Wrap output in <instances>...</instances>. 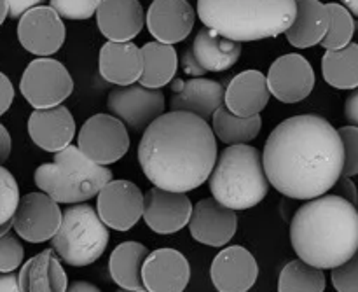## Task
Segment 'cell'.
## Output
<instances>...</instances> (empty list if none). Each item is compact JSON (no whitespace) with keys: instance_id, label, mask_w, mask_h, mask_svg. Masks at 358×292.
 <instances>
[{"instance_id":"4","label":"cell","mask_w":358,"mask_h":292,"mask_svg":"<svg viewBox=\"0 0 358 292\" xmlns=\"http://www.w3.org/2000/svg\"><path fill=\"white\" fill-rule=\"evenodd\" d=\"M296 13L297 0H198L203 25L238 42L278 37Z\"/></svg>"},{"instance_id":"7","label":"cell","mask_w":358,"mask_h":292,"mask_svg":"<svg viewBox=\"0 0 358 292\" xmlns=\"http://www.w3.org/2000/svg\"><path fill=\"white\" fill-rule=\"evenodd\" d=\"M108 240V228L87 203H73L63 210L62 224L51 238L56 254L73 268H84L98 261L103 256Z\"/></svg>"},{"instance_id":"19","label":"cell","mask_w":358,"mask_h":292,"mask_svg":"<svg viewBox=\"0 0 358 292\" xmlns=\"http://www.w3.org/2000/svg\"><path fill=\"white\" fill-rule=\"evenodd\" d=\"M189 280V261L175 249H157L143 261L142 282L149 292H184Z\"/></svg>"},{"instance_id":"11","label":"cell","mask_w":358,"mask_h":292,"mask_svg":"<svg viewBox=\"0 0 358 292\" xmlns=\"http://www.w3.org/2000/svg\"><path fill=\"white\" fill-rule=\"evenodd\" d=\"M241 42L217 34L213 28H201L182 58L184 70L191 76L206 72H226L240 60Z\"/></svg>"},{"instance_id":"5","label":"cell","mask_w":358,"mask_h":292,"mask_svg":"<svg viewBox=\"0 0 358 292\" xmlns=\"http://www.w3.org/2000/svg\"><path fill=\"white\" fill-rule=\"evenodd\" d=\"M208 182L213 198L233 210L259 205L269 191L261 151L248 144H236L222 151Z\"/></svg>"},{"instance_id":"13","label":"cell","mask_w":358,"mask_h":292,"mask_svg":"<svg viewBox=\"0 0 358 292\" xmlns=\"http://www.w3.org/2000/svg\"><path fill=\"white\" fill-rule=\"evenodd\" d=\"M96 196L98 216L112 230H131L143 216V193L133 182L110 181Z\"/></svg>"},{"instance_id":"27","label":"cell","mask_w":358,"mask_h":292,"mask_svg":"<svg viewBox=\"0 0 358 292\" xmlns=\"http://www.w3.org/2000/svg\"><path fill=\"white\" fill-rule=\"evenodd\" d=\"M329 28V13L320 0H297V13L287 28V41L294 48L306 49L320 44Z\"/></svg>"},{"instance_id":"16","label":"cell","mask_w":358,"mask_h":292,"mask_svg":"<svg viewBox=\"0 0 358 292\" xmlns=\"http://www.w3.org/2000/svg\"><path fill=\"white\" fill-rule=\"evenodd\" d=\"M192 203L185 193L154 186L143 195V221L157 235H173L189 224Z\"/></svg>"},{"instance_id":"32","label":"cell","mask_w":358,"mask_h":292,"mask_svg":"<svg viewBox=\"0 0 358 292\" xmlns=\"http://www.w3.org/2000/svg\"><path fill=\"white\" fill-rule=\"evenodd\" d=\"M325 286L324 270L301 259L287 263L278 279V292H324Z\"/></svg>"},{"instance_id":"41","label":"cell","mask_w":358,"mask_h":292,"mask_svg":"<svg viewBox=\"0 0 358 292\" xmlns=\"http://www.w3.org/2000/svg\"><path fill=\"white\" fill-rule=\"evenodd\" d=\"M7 7H9V16L17 20V18L23 16L27 11L34 9V7L41 6L45 0H6Z\"/></svg>"},{"instance_id":"30","label":"cell","mask_w":358,"mask_h":292,"mask_svg":"<svg viewBox=\"0 0 358 292\" xmlns=\"http://www.w3.org/2000/svg\"><path fill=\"white\" fill-rule=\"evenodd\" d=\"M325 83L338 90L358 88V44L350 42L343 49H327L322 58Z\"/></svg>"},{"instance_id":"48","label":"cell","mask_w":358,"mask_h":292,"mask_svg":"<svg viewBox=\"0 0 358 292\" xmlns=\"http://www.w3.org/2000/svg\"><path fill=\"white\" fill-rule=\"evenodd\" d=\"M119 292H149L145 289V287H142V289H135V291H124V289H121Z\"/></svg>"},{"instance_id":"47","label":"cell","mask_w":358,"mask_h":292,"mask_svg":"<svg viewBox=\"0 0 358 292\" xmlns=\"http://www.w3.org/2000/svg\"><path fill=\"white\" fill-rule=\"evenodd\" d=\"M9 16V7H7L6 0H0V25L6 21V18Z\"/></svg>"},{"instance_id":"26","label":"cell","mask_w":358,"mask_h":292,"mask_svg":"<svg viewBox=\"0 0 358 292\" xmlns=\"http://www.w3.org/2000/svg\"><path fill=\"white\" fill-rule=\"evenodd\" d=\"M21 292H66L69 277L52 249L42 251L21 266L17 275Z\"/></svg>"},{"instance_id":"15","label":"cell","mask_w":358,"mask_h":292,"mask_svg":"<svg viewBox=\"0 0 358 292\" xmlns=\"http://www.w3.org/2000/svg\"><path fill=\"white\" fill-rule=\"evenodd\" d=\"M268 88L276 100L297 104L311 95L315 88V70L304 56L297 53L276 58L266 76Z\"/></svg>"},{"instance_id":"34","label":"cell","mask_w":358,"mask_h":292,"mask_svg":"<svg viewBox=\"0 0 358 292\" xmlns=\"http://www.w3.org/2000/svg\"><path fill=\"white\" fill-rule=\"evenodd\" d=\"M20 188L7 168L0 165V237L9 233L13 228V217L20 203Z\"/></svg>"},{"instance_id":"40","label":"cell","mask_w":358,"mask_h":292,"mask_svg":"<svg viewBox=\"0 0 358 292\" xmlns=\"http://www.w3.org/2000/svg\"><path fill=\"white\" fill-rule=\"evenodd\" d=\"M334 188L338 189V196L348 200V202L353 203L355 207L358 205L357 188H355V184L350 181V177H345V175H341V177H339V181L334 184Z\"/></svg>"},{"instance_id":"28","label":"cell","mask_w":358,"mask_h":292,"mask_svg":"<svg viewBox=\"0 0 358 292\" xmlns=\"http://www.w3.org/2000/svg\"><path fill=\"white\" fill-rule=\"evenodd\" d=\"M147 256H149V249L138 242L119 244L108 259L110 279L124 291L142 289V266Z\"/></svg>"},{"instance_id":"45","label":"cell","mask_w":358,"mask_h":292,"mask_svg":"<svg viewBox=\"0 0 358 292\" xmlns=\"http://www.w3.org/2000/svg\"><path fill=\"white\" fill-rule=\"evenodd\" d=\"M66 292H101V291L90 282H76L66 289Z\"/></svg>"},{"instance_id":"18","label":"cell","mask_w":358,"mask_h":292,"mask_svg":"<svg viewBox=\"0 0 358 292\" xmlns=\"http://www.w3.org/2000/svg\"><path fill=\"white\" fill-rule=\"evenodd\" d=\"M210 277L219 292H248L257 282L259 266L252 252L233 245L215 256Z\"/></svg>"},{"instance_id":"3","label":"cell","mask_w":358,"mask_h":292,"mask_svg":"<svg viewBox=\"0 0 358 292\" xmlns=\"http://www.w3.org/2000/svg\"><path fill=\"white\" fill-rule=\"evenodd\" d=\"M290 242L301 261L336 268L358 251V209L338 195L308 200L290 223Z\"/></svg>"},{"instance_id":"25","label":"cell","mask_w":358,"mask_h":292,"mask_svg":"<svg viewBox=\"0 0 358 292\" xmlns=\"http://www.w3.org/2000/svg\"><path fill=\"white\" fill-rule=\"evenodd\" d=\"M100 74L117 86L138 83L143 72L142 49L133 42H105L100 49Z\"/></svg>"},{"instance_id":"12","label":"cell","mask_w":358,"mask_h":292,"mask_svg":"<svg viewBox=\"0 0 358 292\" xmlns=\"http://www.w3.org/2000/svg\"><path fill=\"white\" fill-rule=\"evenodd\" d=\"M63 210L45 193H28L20 198L13 217V228L17 237L30 244L51 240L62 224Z\"/></svg>"},{"instance_id":"33","label":"cell","mask_w":358,"mask_h":292,"mask_svg":"<svg viewBox=\"0 0 358 292\" xmlns=\"http://www.w3.org/2000/svg\"><path fill=\"white\" fill-rule=\"evenodd\" d=\"M329 13V28L325 37L322 39L320 44L327 49H343L352 42L355 35V21L353 14L346 9L343 4L331 2L325 4Z\"/></svg>"},{"instance_id":"29","label":"cell","mask_w":358,"mask_h":292,"mask_svg":"<svg viewBox=\"0 0 358 292\" xmlns=\"http://www.w3.org/2000/svg\"><path fill=\"white\" fill-rule=\"evenodd\" d=\"M142 49L143 72L138 83L145 88L161 90L175 79L178 67L177 49L163 42H147Z\"/></svg>"},{"instance_id":"20","label":"cell","mask_w":358,"mask_h":292,"mask_svg":"<svg viewBox=\"0 0 358 292\" xmlns=\"http://www.w3.org/2000/svg\"><path fill=\"white\" fill-rule=\"evenodd\" d=\"M196 13L187 0H154L145 14L150 35L163 44L185 41L192 32Z\"/></svg>"},{"instance_id":"46","label":"cell","mask_w":358,"mask_h":292,"mask_svg":"<svg viewBox=\"0 0 358 292\" xmlns=\"http://www.w3.org/2000/svg\"><path fill=\"white\" fill-rule=\"evenodd\" d=\"M341 4L350 11V13L358 16V0H341Z\"/></svg>"},{"instance_id":"17","label":"cell","mask_w":358,"mask_h":292,"mask_svg":"<svg viewBox=\"0 0 358 292\" xmlns=\"http://www.w3.org/2000/svg\"><path fill=\"white\" fill-rule=\"evenodd\" d=\"M189 231L196 242L208 247H224L238 230L236 210L227 209L215 198H206L192 207Z\"/></svg>"},{"instance_id":"31","label":"cell","mask_w":358,"mask_h":292,"mask_svg":"<svg viewBox=\"0 0 358 292\" xmlns=\"http://www.w3.org/2000/svg\"><path fill=\"white\" fill-rule=\"evenodd\" d=\"M212 130L217 139L229 146L236 144H248L254 140L261 132V116H250V118H240L233 112L227 111L226 105H220L212 116Z\"/></svg>"},{"instance_id":"14","label":"cell","mask_w":358,"mask_h":292,"mask_svg":"<svg viewBox=\"0 0 358 292\" xmlns=\"http://www.w3.org/2000/svg\"><path fill=\"white\" fill-rule=\"evenodd\" d=\"M63 18L51 6H37L20 18L17 39L28 53L35 56H51L65 42Z\"/></svg>"},{"instance_id":"39","label":"cell","mask_w":358,"mask_h":292,"mask_svg":"<svg viewBox=\"0 0 358 292\" xmlns=\"http://www.w3.org/2000/svg\"><path fill=\"white\" fill-rule=\"evenodd\" d=\"M14 100V88L10 84L9 77L0 72V116L9 111L10 104Z\"/></svg>"},{"instance_id":"37","label":"cell","mask_w":358,"mask_h":292,"mask_svg":"<svg viewBox=\"0 0 358 292\" xmlns=\"http://www.w3.org/2000/svg\"><path fill=\"white\" fill-rule=\"evenodd\" d=\"M331 280L338 292H358V251L348 261L332 268Z\"/></svg>"},{"instance_id":"38","label":"cell","mask_w":358,"mask_h":292,"mask_svg":"<svg viewBox=\"0 0 358 292\" xmlns=\"http://www.w3.org/2000/svg\"><path fill=\"white\" fill-rule=\"evenodd\" d=\"M345 151V163H343V175L353 177L358 175V128L357 126H343L338 130Z\"/></svg>"},{"instance_id":"23","label":"cell","mask_w":358,"mask_h":292,"mask_svg":"<svg viewBox=\"0 0 358 292\" xmlns=\"http://www.w3.org/2000/svg\"><path fill=\"white\" fill-rule=\"evenodd\" d=\"M271 98L268 79L259 70H245L231 79L224 93V105L227 111L240 118L261 114Z\"/></svg>"},{"instance_id":"36","label":"cell","mask_w":358,"mask_h":292,"mask_svg":"<svg viewBox=\"0 0 358 292\" xmlns=\"http://www.w3.org/2000/svg\"><path fill=\"white\" fill-rule=\"evenodd\" d=\"M24 249L13 235L0 237V273H10L23 265Z\"/></svg>"},{"instance_id":"24","label":"cell","mask_w":358,"mask_h":292,"mask_svg":"<svg viewBox=\"0 0 358 292\" xmlns=\"http://www.w3.org/2000/svg\"><path fill=\"white\" fill-rule=\"evenodd\" d=\"M173 95L170 102L171 111H184L208 121L213 112L224 105V86L217 81L196 77L191 81H175Z\"/></svg>"},{"instance_id":"22","label":"cell","mask_w":358,"mask_h":292,"mask_svg":"<svg viewBox=\"0 0 358 292\" xmlns=\"http://www.w3.org/2000/svg\"><path fill=\"white\" fill-rule=\"evenodd\" d=\"M94 14L101 35L110 42H129L145 25L140 0H101Z\"/></svg>"},{"instance_id":"1","label":"cell","mask_w":358,"mask_h":292,"mask_svg":"<svg viewBox=\"0 0 358 292\" xmlns=\"http://www.w3.org/2000/svg\"><path fill=\"white\" fill-rule=\"evenodd\" d=\"M269 186L294 200H313L334 188L343 175L345 151L338 130L315 114L280 123L262 153Z\"/></svg>"},{"instance_id":"6","label":"cell","mask_w":358,"mask_h":292,"mask_svg":"<svg viewBox=\"0 0 358 292\" xmlns=\"http://www.w3.org/2000/svg\"><path fill=\"white\" fill-rule=\"evenodd\" d=\"M34 181L56 203L73 205L96 196L112 181V170L87 160L79 147L66 146L55 153L52 163H44L35 170Z\"/></svg>"},{"instance_id":"42","label":"cell","mask_w":358,"mask_h":292,"mask_svg":"<svg viewBox=\"0 0 358 292\" xmlns=\"http://www.w3.org/2000/svg\"><path fill=\"white\" fill-rule=\"evenodd\" d=\"M345 116H346V119H348L350 125L357 126L358 128V88H357V91H353V93L346 98Z\"/></svg>"},{"instance_id":"44","label":"cell","mask_w":358,"mask_h":292,"mask_svg":"<svg viewBox=\"0 0 358 292\" xmlns=\"http://www.w3.org/2000/svg\"><path fill=\"white\" fill-rule=\"evenodd\" d=\"M0 292H21L20 280L14 272L0 273Z\"/></svg>"},{"instance_id":"35","label":"cell","mask_w":358,"mask_h":292,"mask_svg":"<svg viewBox=\"0 0 358 292\" xmlns=\"http://www.w3.org/2000/svg\"><path fill=\"white\" fill-rule=\"evenodd\" d=\"M51 7L65 20H90L96 13L101 0H49Z\"/></svg>"},{"instance_id":"2","label":"cell","mask_w":358,"mask_h":292,"mask_svg":"<svg viewBox=\"0 0 358 292\" xmlns=\"http://www.w3.org/2000/svg\"><path fill=\"white\" fill-rule=\"evenodd\" d=\"M219 153L208 121L184 111L164 112L143 132L138 163L156 188L189 193L208 181Z\"/></svg>"},{"instance_id":"8","label":"cell","mask_w":358,"mask_h":292,"mask_svg":"<svg viewBox=\"0 0 358 292\" xmlns=\"http://www.w3.org/2000/svg\"><path fill=\"white\" fill-rule=\"evenodd\" d=\"M21 95L34 109L62 105L73 91V79L66 67L55 58H37L21 76Z\"/></svg>"},{"instance_id":"21","label":"cell","mask_w":358,"mask_h":292,"mask_svg":"<svg viewBox=\"0 0 358 292\" xmlns=\"http://www.w3.org/2000/svg\"><path fill=\"white\" fill-rule=\"evenodd\" d=\"M28 135L45 153H58L76 137V121L65 105L35 109L28 119Z\"/></svg>"},{"instance_id":"10","label":"cell","mask_w":358,"mask_h":292,"mask_svg":"<svg viewBox=\"0 0 358 292\" xmlns=\"http://www.w3.org/2000/svg\"><path fill=\"white\" fill-rule=\"evenodd\" d=\"M164 105L163 91L145 88L140 83L115 88L107 98L108 112L133 132L145 130L154 119L164 114Z\"/></svg>"},{"instance_id":"43","label":"cell","mask_w":358,"mask_h":292,"mask_svg":"<svg viewBox=\"0 0 358 292\" xmlns=\"http://www.w3.org/2000/svg\"><path fill=\"white\" fill-rule=\"evenodd\" d=\"M10 151H13V140H10V135L6 130V126L0 125V165H3L9 160Z\"/></svg>"},{"instance_id":"9","label":"cell","mask_w":358,"mask_h":292,"mask_svg":"<svg viewBox=\"0 0 358 292\" xmlns=\"http://www.w3.org/2000/svg\"><path fill=\"white\" fill-rule=\"evenodd\" d=\"M77 147L87 160L107 167L128 153V130L112 114H96L80 126Z\"/></svg>"}]
</instances>
